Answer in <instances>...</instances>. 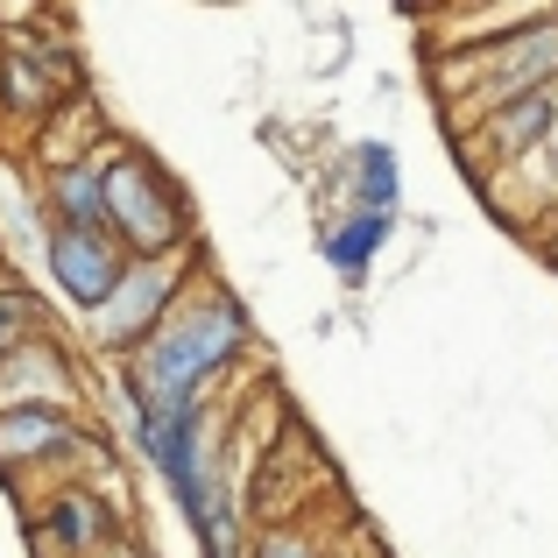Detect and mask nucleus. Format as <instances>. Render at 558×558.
<instances>
[{"instance_id":"16","label":"nucleus","mask_w":558,"mask_h":558,"mask_svg":"<svg viewBox=\"0 0 558 558\" xmlns=\"http://www.w3.org/2000/svg\"><path fill=\"white\" fill-rule=\"evenodd\" d=\"M247 558H332V551L318 545L304 523H262V531L247 537Z\"/></svg>"},{"instance_id":"7","label":"nucleus","mask_w":558,"mask_h":558,"mask_svg":"<svg viewBox=\"0 0 558 558\" xmlns=\"http://www.w3.org/2000/svg\"><path fill=\"white\" fill-rule=\"evenodd\" d=\"M128 247L113 241L107 227L99 233H78V227H50V241H43V276H50V290H57V304H71L78 318H93L99 304L121 290V276H128Z\"/></svg>"},{"instance_id":"8","label":"nucleus","mask_w":558,"mask_h":558,"mask_svg":"<svg viewBox=\"0 0 558 558\" xmlns=\"http://www.w3.org/2000/svg\"><path fill=\"white\" fill-rule=\"evenodd\" d=\"M460 142H466L474 163H495V178L537 170L551 156V142H558V85H551V93H523V99H509V107L481 113Z\"/></svg>"},{"instance_id":"15","label":"nucleus","mask_w":558,"mask_h":558,"mask_svg":"<svg viewBox=\"0 0 558 558\" xmlns=\"http://www.w3.org/2000/svg\"><path fill=\"white\" fill-rule=\"evenodd\" d=\"M43 326H50V312H43L14 276H0V354H8L14 340H28V332H43Z\"/></svg>"},{"instance_id":"9","label":"nucleus","mask_w":558,"mask_h":558,"mask_svg":"<svg viewBox=\"0 0 558 558\" xmlns=\"http://www.w3.org/2000/svg\"><path fill=\"white\" fill-rule=\"evenodd\" d=\"M0 410H85V368L50 326L0 354Z\"/></svg>"},{"instance_id":"3","label":"nucleus","mask_w":558,"mask_h":558,"mask_svg":"<svg viewBox=\"0 0 558 558\" xmlns=\"http://www.w3.org/2000/svg\"><path fill=\"white\" fill-rule=\"evenodd\" d=\"M99 178H107V233L135 262H163V255H191V247H198L191 191L170 178V163H156L142 142L113 135L107 149H99Z\"/></svg>"},{"instance_id":"6","label":"nucleus","mask_w":558,"mask_h":558,"mask_svg":"<svg viewBox=\"0 0 558 558\" xmlns=\"http://www.w3.org/2000/svg\"><path fill=\"white\" fill-rule=\"evenodd\" d=\"M36 545L43 558H107L128 545V517L99 481H57L36 502Z\"/></svg>"},{"instance_id":"4","label":"nucleus","mask_w":558,"mask_h":558,"mask_svg":"<svg viewBox=\"0 0 558 558\" xmlns=\"http://www.w3.org/2000/svg\"><path fill=\"white\" fill-rule=\"evenodd\" d=\"M205 276V255L191 247V255H163V262H128V276H121V290H113L107 304H99L93 318H78V332H85V347H93L99 361H135L142 347L156 340V326H163L170 312L184 304V290Z\"/></svg>"},{"instance_id":"2","label":"nucleus","mask_w":558,"mask_h":558,"mask_svg":"<svg viewBox=\"0 0 558 558\" xmlns=\"http://www.w3.org/2000/svg\"><path fill=\"white\" fill-rule=\"evenodd\" d=\"M446 85H452V121L460 135L481 113L509 107L523 93H551L558 85V8H537L523 22L495 28V36H460L446 50Z\"/></svg>"},{"instance_id":"11","label":"nucleus","mask_w":558,"mask_h":558,"mask_svg":"<svg viewBox=\"0 0 558 558\" xmlns=\"http://www.w3.org/2000/svg\"><path fill=\"white\" fill-rule=\"evenodd\" d=\"M64 99H78V93H64V85H57L50 71L22 50V43L0 36V121H14V128H28V135H36V128L64 107Z\"/></svg>"},{"instance_id":"13","label":"nucleus","mask_w":558,"mask_h":558,"mask_svg":"<svg viewBox=\"0 0 558 558\" xmlns=\"http://www.w3.org/2000/svg\"><path fill=\"white\" fill-rule=\"evenodd\" d=\"M389 233H396V219L389 213H332L326 227H318V255L332 262V276H347V283H361V276L381 262V247H389Z\"/></svg>"},{"instance_id":"5","label":"nucleus","mask_w":558,"mask_h":558,"mask_svg":"<svg viewBox=\"0 0 558 558\" xmlns=\"http://www.w3.org/2000/svg\"><path fill=\"white\" fill-rule=\"evenodd\" d=\"M78 466H107V438L85 410H0V474L8 481H85Z\"/></svg>"},{"instance_id":"14","label":"nucleus","mask_w":558,"mask_h":558,"mask_svg":"<svg viewBox=\"0 0 558 558\" xmlns=\"http://www.w3.org/2000/svg\"><path fill=\"white\" fill-rule=\"evenodd\" d=\"M347 213H403V156L389 142H354L347 149Z\"/></svg>"},{"instance_id":"1","label":"nucleus","mask_w":558,"mask_h":558,"mask_svg":"<svg viewBox=\"0 0 558 558\" xmlns=\"http://www.w3.org/2000/svg\"><path fill=\"white\" fill-rule=\"evenodd\" d=\"M255 354V318L213 269L184 290V304L156 326L135 361H121V403L142 410H198L241 361Z\"/></svg>"},{"instance_id":"12","label":"nucleus","mask_w":558,"mask_h":558,"mask_svg":"<svg viewBox=\"0 0 558 558\" xmlns=\"http://www.w3.org/2000/svg\"><path fill=\"white\" fill-rule=\"evenodd\" d=\"M36 205H43V227L99 233V227H107V178H99V156H93V163H71V170H43V178H36Z\"/></svg>"},{"instance_id":"17","label":"nucleus","mask_w":558,"mask_h":558,"mask_svg":"<svg viewBox=\"0 0 558 558\" xmlns=\"http://www.w3.org/2000/svg\"><path fill=\"white\" fill-rule=\"evenodd\" d=\"M531 178H537V184H545V191H551V198H558V142H551V156H545V163H537V170H531Z\"/></svg>"},{"instance_id":"10","label":"nucleus","mask_w":558,"mask_h":558,"mask_svg":"<svg viewBox=\"0 0 558 558\" xmlns=\"http://www.w3.org/2000/svg\"><path fill=\"white\" fill-rule=\"evenodd\" d=\"M107 113H99V99L93 93H78V99H64V107L50 113V121L36 128V178L43 170H71V163H93L99 149H107Z\"/></svg>"}]
</instances>
